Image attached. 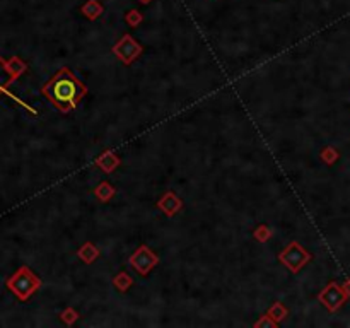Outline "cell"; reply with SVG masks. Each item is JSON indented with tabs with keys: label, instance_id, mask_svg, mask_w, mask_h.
Returning a JSON list of instances; mask_svg holds the SVG:
<instances>
[{
	"label": "cell",
	"instance_id": "cell-1",
	"mask_svg": "<svg viewBox=\"0 0 350 328\" xmlns=\"http://www.w3.org/2000/svg\"><path fill=\"white\" fill-rule=\"evenodd\" d=\"M43 94L62 113H70L86 98L87 87L74 75L69 67H64L43 86Z\"/></svg>",
	"mask_w": 350,
	"mask_h": 328
},
{
	"label": "cell",
	"instance_id": "cell-3",
	"mask_svg": "<svg viewBox=\"0 0 350 328\" xmlns=\"http://www.w3.org/2000/svg\"><path fill=\"white\" fill-rule=\"evenodd\" d=\"M279 260L285 265L292 273H299L301 268L311 260V255L308 253L304 246H301L297 241H292L287 248L279 255Z\"/></svg>",
	"mask_w": 350,
	"mask_h": 328
},
{
	"label": "cell",
	"instance_id": "cell-7",
	"mask_svg": "<svg viewBox=\"0 0 350 328\" xmlns=\"http://www.w3.org/2000/svg\"><path fill=\"white\" fill-rule=\"evenodd\" d=\"M158 207L163 210V212L168 215V217H173L174 214H178L183 207V202L181 199L173 192H168L163 195V199L158 202Z\"/></svg>",
	"mask_w": 350,
	"mask_h": 328
},
{
	"label": "cell",
	"instance_id": "cell-14",
	"mask_svg": "<svg viewBox=\"0 0 350 328\" xmlns=\"http://www.w3.org/2000/svg\"><path fill=\"white\" fill-rule=\"evenodd\" d=\"M268 314H270V316H272L277 323H280L282 320H284V318H287V314H289V311L285 309L284 304L277 301V303L273 304V306H272L270 309H268Z\"/></svg>",
	"mask_w": 350,
	"mask_h": 328
},
{
	"label": "cell",
	"instance_id": "cell-12",
	"mask_svg": "<svg viewBox=\"0 0 350 328\" xmlns=\"http://www.w3.org/2000/svg\"><path fill=\"white\" fill-rule=\"evenodd\" d=\"M115 193L116 190L113 186L110 185L108 181H101L99 185H97L96 188H94V195L97 197L101 202H108V200H111L115 197Z\"/></svg>",
	"mask_w": 350,
	"mask_h": 328
},
{
	"label": "cell",
	"instance_id": "cell-10",
	"mask_svg": "<svg viewBox=\"0 0 350 328\" xmlns=\"http://www.w3.org/2000/svg\"><path fill=\"white\" fill-rule=\"evenodd\" d=\"M77 257L82 260L84 263H92L94 260L99 258V248H97L96 245H92V243H86V245H82L77 251Z\"/></svg>",
	"mask_w": 350,
	"mask_h": 328
},
{
	"label": "cell",
	"instance_id": "cell-8",
	"mask_svg": "<svg viewBox=\"0 0 350 328\" xmlns=\"http://www.w3.org/2000/svg\"><path fill=\"white\" fill-rule=\"evenodd\" d=\"M94 163H96V166L101 169V171L113 173L115 169L120 166V157L116 156L115 152L108 151V152H103L99 157H96V159H94Z\"/></svg>",
	"mask_w": 350,
	"mask_h": 328
},
{
	"label": "cell",
	"instance_id": "cell-19",
	"mask_svg": "<svg viewBox=\"0 0 350 328\" xmlns=\"http://www.w3.org/2000/svg\"><path fill=\"white\" fill-rule=\"evenodd\" d=\"M336 157H338V152H336L333 147H326V149H323L321 152V159L325 161L326 164H331Z\"/></svg>",
	"mask_w": 350,
	"mask_h": 328
},
{
	"label": "cell",
	"instance_id": "cell-4",
	"mask_svg": "<svg viewBox=\"0 0 350 328\" xmlns=\"http://www.w3.org/2000/svg\"><path fill=\"white\" fill-rule=\"evenodd\" d=\"M158 262H159L158 255H156L154 251L145 245L140 246V248L130 257V267H132L133 270L142 277L149 275V272L156 267V265H158Z\"/></svg>",
	"mask_w": 350,
	"mask_h": 328
},
{
	"label": "cell",
	"instance_id": "cell-11",
	"mask_svg": "<svg viewBox=\"0 0 350 328\" xmlns=\"http://www.w3.org/2000/svg\"><path fill=\"white\" fill-rule=\"evenodd\" d=\"M103 11H105V7H103V4L99 0H87V2L80 7V12H82L89 21L97 19V17L103 14Z\"/></svg>",
	"mask_w": 350,
	"mask_h": 328
},
{
	"label": "cell",
	"instance_id": "cell-13",
	"mask_svg": "<svg viewBox=\"0 0 350 328\" xmlns=\"http://www.w3.org/2000/svg\"><path fill=\"white\" fill-rule=\"evenodd\" d=\"M132 284H133V278L130 277L127 272H120L118 275H115L113 278V286L120 291V293H127Z\"/></svg>",
	"mask_w": 350,
	"mask_h": 328
},
{
	"label": "cell",
	"instance_id": "cell-5",
	"mask_svg": "<svg viewBox=\"0 0 350 328\" xmlns=\"http://www.w3.org/2000/svg\"><path fill=\"white\" fill-rule=\"evenodd\" d=\"M142 50H143L142 44L130 34H125L123 38L113 46V53L123 62L125 65H130L133 60H137V58L142 55Z\"/></svg>",
	"mask_w": 350,
	"mask_h": 328
},
{
	"label": "cell",
	"instance_id": "cell-18",
	"mask_svg": "<svg viewBox=\"0 0 350 328\" xmlns=\"http://www.w3.org/2000/svg\"><path fill=\"white\" fill-rule=\"evenodd\" d=\"M255 326H257V328H277V326H279V323H277L270 316V314L267 313V314H263V316L260 318L257 323H255Z\"/></svg>",
	"mask_w": 350,
	"mask_h": 328
},
{
	"label": "cell",
	"instance_id": "cell-17",
	"mask_svg": "<svg viewBox=\"0 0 350 328\" xmlns=\"http://www.w3.org/2000/svg\"><path fill=\"white\" fill-rule=\"evenodd\" d=\"M142 19H143V16L138 11H135V9H133V11H128L127 16H125V21H127V24L132 26V28H135V26L140 24Z\"/></svg>",
	"mask_w": 350,
	"mask_h": 328
},
{
	"label": "cell",
	"instance_id": "cell-9",
	"mask_svg": "<svg viewBox=\"0 0 350 328\" xmlns=\"http://www.w3.org/2000/svg\"><path fill=\"white\" fill-rule=\"evenodd\" d=\"M17 77H19V75L11 69L9 62H4L2 58H0V94L6 91Z\"/></svg>",
	"mask_w": 350,
	"mask_h": 328
},
{
	"label": "cell",
	"instance_id": "cell-21",
	"mask_svg": "<svg viewBox=\"0 0 350 328\" xmlns=\"http://www.w3.org/2000/svg\"><path fill=\"white\" fill-rule=\"evenodd\" d=\"M138 2H140V4H149V2H152V0H138Z\"/></svg>",
	"mask_w": 350,
	"mask_h": 328
},
{
	"label": "cell",
	"instance_id": "cell-6",
	"mask_svg": "<svg viewBox=\"0 0 350 328\" xmlns=\"http://www.w3.org/2000/svg\"><path fill=\"white\" fill-rule=\"evenodd\" d=\"M345 298H347V294H345L343 287H340L336 282H330L318 296L320 303L330 311H336L345 303Z\"/></svg>",
	"mask_w": 350,
	"mask_h": 328
},
{
	"label": "cell",
	"instance_id": "cell-16",
	"mask_svg": "<svg viewBox=\"0 0 350 328\" xmlns=\"http://www.w3.org/2000/svg\"><path fill=\"white\" fill-rule=\"evenodd\" d=\"M60 318H62V321L67 323V325H74V323L79 320V313L75 311L74 308H67L60 313Z\"/></svg>",
	"mask_w": 350,
	"mask_h": 328
},
{
	"label": "cell",
	"instance_id": "cell-2",
	"mask_svg": "<svg viewBox=\"0 0 350 328\" xmlns=\"http://www.w3.org/2000/svg\"><path fill=\"white\" fill-rule=\"evenodd\" d=\"M7 287L14 293L21 301H26L41 287V280L34 272L28 267H21L14 275L7 280Z\"/></svg>",
	"mask_w": 350,
	"mask_h": 328
},
{
	"label": "cell",
	"instance_id": "cell-15",
	"mask_svg": "<svg viewBox=\"0 0 350 328\" xmlns=\"http://www.w3.org/2000/svg\"><path fill=\"white\" fill-rule=\"evenodd\" d=\"M270 238H272V231H270V227L265 226V224L255 229V240H258L260 243H267Z\"/></svg>",
	"mask_w": 350,
	"mask_h": 328
},
{
	"label": "cell",
	"instance_id": "cell-20",
	"mask_svg": "<svg viewBox=\"0 0 350 328\" xmlns=\"http://www.w3.org/2000/svg\"><path fill=\"white\" fill-rule=\"evenodd\" d=\"M343 291H345V294L350 296V282H347V284L343 286Z\"/></svg>",
	"mask_w": 350,
	"mask_h": 328
}]
</instances>
